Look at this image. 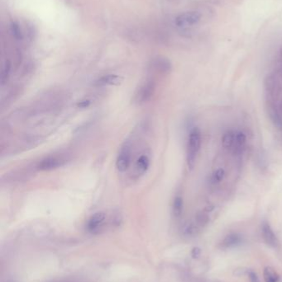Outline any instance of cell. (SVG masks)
Returning a JSON list of instances; mask_svg holds the SVG:
<instances>
[{
    "label": "cell",
    "instance_id": "cell-1",
    "mask_svg": "<svg viewBox=\"0 0 282 282\" xmlns=\"http://www.w3.org/2000/svg\"><path fill=\"white\" fill-rule=\"evenodd\" d=\"M201 134L198 128H194L190 133L188 145H187L186 161L190 169H192L196 165V158L201 150Z\"/></svg>",
    "mask_w": 282,
    "mask_h": 282
},
{
    "label": "cell",
    "instance_id": "cell-2",
    "mask_svg": "<svg viewBox=\"0 0 282 282\" xmlns=\"http://www.w3.org/2000/svg\"><path fill=\"white\" fill-rule=\"evenodd\" d=\"M132 155H133L132 144L129 141H125L122 145L117 155L116 168L118 171L124 173L128 170L132 161Z\"/></svg>",
    "mask_w": 282,
    "mask_h": 282
},
{
    "label": "cell",
    "instance_id": "cell-3",
    "mask_svg": "<svg viewBox=\"0 0 282 282\" xmlns=\"http://www.w3.org/2000/svg\"><path fill=\"white\" fill-rule=\"evenodd\" d=\"M201 14L196 11H188L178 15L175 19V24L179 28H191L201 21Z\"/></svg>",
    "mask_w": 282,
    "mask_h": 282
},
{
    "label": "cell",
    "instance_id": "cell-4",
    "mask_svg": "<svg viewBox=\"0 0 282 282\" xmlns=\"http://www.w3.org/2000/svg\"><path fill=\"white\" fill-rule=\"evenodd\" d=\"M66 159L63 156H49L41 160L38 165V169L41 171H51L58 169L65 165Z\"/></svg>",
    "mask_w": 282,
    "mask_h": 282
},
{
    "label": "cell",
    "instance_id": "cell-5",
    "mask_svg": "<svg viewBox=\"0 0 282 282\" xmlns=\"http://www.w3.org/2000/svg\"><path fill=\"white\" fill-rule=\"evenodd\" d=\"M154 93H155V84L153 82H147L138 88V92L135 95V101L139 104L148 102L152 98Z\"/></svg>",
    "mask_w": 282,
    "mask_h": 282
},
{
    "label": "cell",
    "instance_id": "cell-6",
    "mask_svg": "<svg viewBox=\"0 0 282 282\" xmlns=\"http://www.w3.org/2000/svg\"><path fill=\"white\" fill-rule=\"evenodd\" d=\"M106 220V215L104 212H97L89 218L86 224L87 231L91 234H97L102 228Z\"/></svg>",
    "mask_w": 282,
    "mask_h": 282
},
{
    "label": "cell",
    "instance_id": "cell-7",
    "mask_svg": "<svg viewBox=\"0 0 282 282\" xmlns=\"http://www.w3.org/2000/svg\"><path fill=\"white\" fill-rule=\"evenodd\" d=\"M150 165H151L150 155L147 153L141 155L134 165V174L138 178L143 176L149 169Z\"/></svg>",
    "mask_w": 282,
    "mask_h": 282
},
{
    "label": "cell",
    "instance_id": "cell-8",
    "mask_svg": "<svg viewBox=\"0 0 282 282\" xmlns=\"http://www.w3.org/2000/svg\"><path fill=\"white\" fill-rule=\"evenodd\" d=\"M261 233H262L264 241L267 245L272 247H275L278 245L277 238H276L275 233L273 232L272 229L270 228V224L266 221L262 223V225H261Z\"/></svg>",
    "mask_w": 282,
    "mask_h": 282
},
{
    "label": "cell",
    "instance_id": "cell-9",
    "mask_svg": "<svg viewBox=\"0 0 282 282\" xmlns=\"http://www.w3.org/2000/svg\"><path fill=\"white\" fill-rule=\"evenodd\" d=\"M122 81L121 77L117 74H105L96 79L93 85L96 87H108V86L118 85Z\"/></svg>",
    "mask_w": 282,
    "mask_h": 282
},
{
    "label": "cell",
    "instance_id": "cell-10",
    "mask_svg": "<svg viewBox=\"0 0 282 282\" xmlns=\"http://www.w3.org/2000/svg\"><path fill=\"white\" fill-rule=\"evenodd\" d=\"M242 243V237L238 234H230L227 235L221 243L222 248H231L239 245Z\"/></svg>",
    "mask_w": 282,
    "mask_h": 282
},
{
    "label": "cell",
    "instance_id": "cell-11",
    "mask_svg": "<svg viewBox=\"0 0 282 282\" xmlns=\"http://www.w3.org/2000/svg\"><path fill=\"white\" fill-rule=\"evenodd\" d=\"M11 69H12V64L10 60H5L3 64L2 70H1V76H0V82L1 85H5L7 83L8 80L10 79V73H11Z\"/></svg>",
    "mask_w": 282,
    "mask_h": 282
},
{
    "label": "cell",
    "instance_id": "cell-12",
    "mask_svg": "<svg viewBox=\"0 0 282 282\" xmlns=\"http://www.w3.org/2000/svg\"><path fill=\"white\" fill-rule=\"evenodd\" d=\"M246 141H247V137L243 134V132H239L237 135H236L235 143H234V151L236 153L240 155L243 153V150L245 148V145H246Z\"/></svg>",
    "mask_w": 282,
    "mask_h": 282
},
{
    "label": "cell",
    "instance_id": "cell-13",
    "mask_svg": "<svg viewBox=\"0 0 282 282\" xmlns=\"http://www.w3.org/2000/svg\"><path fill=\"white\" fill-rule=\"evenodd\" d=\"M236 136L234 133L231 130L227 131L226 133H224V135H223V138H222V146L224 149H227V150H229V149L232 148L233 146H234V143H235Z\"/></svg>",
    "mask_w": 282,
    "mask_h": 282
},
{
    "label": "cell",
    "instance_id": "cell-14",
    "mask_svg": "<svg viewBox=\"0 0 282 282\" xmlns=\"http://www.w3.org/2000/svg\"><path fill=\"white\" fill-rule=\"evenodd\" d=\"M263 275L265 282H278L280 280L277 272L270 266H266L264 269Z\"/></svg>",
    "mask_w": 282,
    "mask_h": 282
},
{
    "label": "cell",
    "instance_id": "cell-15",
    "mask_svg": "<svg viewBox=\"0 0 282 282\" xmlns=\"http://www.w3.org/2000/svg\"><path fill=\"white\" fill-rule=\"evenodd\" d=\"M183 206H184V202H183V198L180 196H176L173 201V215L175 218H178L181 215L183 212Z\"/></svg>",
    "mask_w": 282,
    "mask_h": 282
},
{
    "label": "cell",
    "instance_id": "cell-16",
    "mask_svg": "<svg viewBox=\"0 0 282 282\" xmlns=\"http://www.w3.org/2000/svg\"><path fill=\"white\" fill-rule=\"evenodd\" d=\"M10 30L12 33L13 37L18 41H21L24 38L23 33H22V29L20 26L16 22H13L11 25H10Z\"/></svg>",
    "mask_w": 282,
    "mask_h": 282
},
{
    "label": "cell",
    "instance_id": "cell-17",
    "mask_svg": "<svg viewBox=\"0 0 282 282\" xmlns=\"http://www.w3.org/2000/svg\"><path fill=\"white\" fill-rule=\"evenodd\" d=\"M196 219L198 225L201 227L207 225L208 223L210 221V216L206 213L202 212V211H200L196 214Z\"/></svg>",
    "mask_w": 282,
    "mask_h": 282
},
{
    "label": "cell",
    "instance_id": "cell-18",
    "mask_svg": "<svg viewBox=\"0 0 282 282\" xmlns=\"http://www.w3.org/2000/svg\"><path fill=\"white\" fill-rule=\"evenodd\" d=\"M224 177H225V171H224V169H217L216 171L214 172L212 178H211V179H212V183H214V184H217V183H219L220 182L224 180Z\"/></svg>",
    "mask_w": 282,
    "mask_h": 282
},
{
    "label": "cell",
    "instance_id": "cell-19",
    "mask_svg": "<svg viewBox=\"0 0 282 282\" xmlns=\"http://www.w3.org/2000/svg\"><path fill=\"white\" fill-rule=\"evenodd\" d=\"M198 232V229L193 224H187L183 229V234L186 237H193Z\"/></svg>",
    "mask_w": 282,
    "mask_h": 282
},
{
    "label": "cell",
    "instance_id": "cell-20",
    "mask_svg": "<svg viewBox=\"0 0 282 282\" xmlns=\"http://www.w3.org/2000/svg\"><path fill=\"white\" fill-rule=\"evenodd\" d=\"M247 275H248V277H249L250 282H259L258 277H257V275H256L254 271L249 270L248 272H247Z\"/></svg>",
    "mask_w": 282,
    "mask_h": 282
},
{
    "label": "cell",
    "instance_id": "cell-21",
    "mask_svg": "<svg viewBox=\"0 0 282 282\" xmlns=\"http://www.w3.org/2000/svg\"><path fill=\"white\" fill-rule=\"evenodd\" d=\"M201 253V249L200 247H194L193 249H192V255L194 258H198V257H200Z\"/></svg>",
    "mask_w": 282,
    "mask_h": 282
},
{
    "label": "cell",
    "instance_id": "cell-22",
    "mask_svg": "<svg viewBox=\"0 0 282 282\" xmlns=\"http://www.w3.org/2000/svg\"><path fill=\"white\" fill-rule=\"evenodd\" d=\"M8 282H14V281H8Z\"/></svg>",
    "mask_w": 282,
    "mask_h": 282
}]
</instances>
